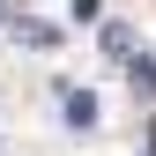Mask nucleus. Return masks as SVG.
<instances>
[{
	"mask_svg": "<svg viewBox=\"0 0 156 156\" xmlns=\"http://www.w3.org/2000/svg\"><path fill=\"white\" fill-rule=\"evenodd\" d=\"M97 45H104V60H119V67L141 60V37H134L126 23H104V30H97Z\"/></svg>",
	"mask_w": 156,
	"mask_h": 156,
	"instance_id": "1",
	"label": "nucleus"
},
{
	"mask_svg": "<svg viewBox=\"0 0 156 156\" xmlns=\"http://www.w3.org/2000/svg\"><path fill=\"white\" fill-rule=\"evenodd\" d=\"M60 104H67V112H60V119H67L74 134H89V126H97V97H89V89H67V97H60Z\"/></svg>",
	"mask_w": 156,
	"mask_h": 156,
	"instance_id": "2",
	"label": "nucleus"
},
{
	"mask_svg": "<svg viewBox=\"0 0 156 156\" xmlns=\"http://www.w3.org/2000/svg\"><path fill=\"white\" fill-rule=\"evenodd\" d=\"M15 37H23V45H37V52H60V30L37 23V15H15Z\"/></svg>",
	"mask_w": 156,
	"mask_h": 156,
	"instance_id": "3",
	"label": "nucleus"
},
{
	"mask_svg": "<svg viewBox=\"0 0 156 156\" xmlns=\"http://www.w3.org/2000/svg\"><path fill=\"white\" fill-rule=\"evenodd\" d=\"M126 74H134V89H141V97H156V60H149V52H141V60H126Z\"/></svg>",
	"mask_w": 156,
	"mask_h": 156,
	"instance_id": "4",
	"label": "nucleus"
}]
</instances>
